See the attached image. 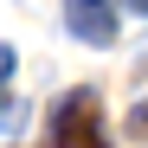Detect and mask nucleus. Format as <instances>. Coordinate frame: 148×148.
<instances>
[{
  "label": "nucleus",
  "mask_w": 148,
  "mask_h": 148,
  "mask_svg": "<svg viewBox=\"0 0 148 148\" xmlns=\"http://www.w3.org/2000/svg\"><path fill=\"white\" fill-rule=\"evenodd\" d=\"M52 148H103V122H97V97L71 90L52 116Z\"/></svg>",
  "instance_id": "1"
},
{
  "label": "nucleus",
  "mask_w": 148,
  "mask_h": 148,
  "mask_svg": "<svg viewBox=\"0 0 148 148\" xmlns=\"http://www.w3.org/2000/svg\"><path fill=\"white\" fill-rule=\"evenodd\" d=\"M64 26L84 45H116V0H64Z\"/></svg>",
  "instance_id": "2"
},
{
  "label": "nucleus",
  "mask_w": 148,
  "mask_h": 148,
  "mask_svg": "<svg viewBox=\"0 0 148 148\" xmlns=\"http://www.w3.org/2000/svg\"><path fill=\"white\" fill-rule=\"evenodd\" d=\"M13 84V45H0V90Z\"/></svg>",
  "instance_id": "3"
},
{
  "label": "nucleus",
  "mask_w": 148,
  "mask_h": 148,
  "mask_svg": "<svg viewBox=\"0 0 148 148\" xmlns=\"http://www.w3.org/2000/svg\"><path fill=\"white\" fill-rule=\"evenodd\" d=\"M122 7H129V13H148V0H122Z\"/></svg>",
  "instance_id": "4"
}]
</instances>
